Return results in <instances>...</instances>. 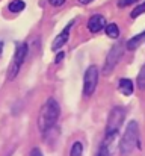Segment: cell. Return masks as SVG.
I'll use <instances>...</instances> for the list:
<instances>
[{"mask_svg":"<svg viewBox=\"0 0 145 156\" xmlns=\"http://www.w3.org/2000/svg\"><path fill=\"white\" fill-rule=\"evenodd\" d=\"M60 115V108L54 99H48L46 103L43 105L40 115H38V127L43 133L48 132L50 129H53V126L57 123Z\"/></svg>","mask_w":145,"mask_h":156,"instance_id":"cell-1","label":"cell"},{"mask_svg":"<svg viewBox=\"0 0 145 156\" xmlns=\"http://www.w3.org/2000/svg\"><path fill=\"white\" fill-rule=\"evenodd\" d=\"M138 141H139V127H138V123L136 121H130L127 124V129L121 138V143H119V150L123 155H129L130 152H133L138 146Z\"/></svg>","mask_w":145,"mask_h":156,"instance_id":"cell-2","label":"cell"},{"mask_svg":"<svg viewBox=\"0 0 145 156\" xmlns=\"http://www.w3.org/2000/svg\"><path fill=\"white\" fill-rule=\"evenodd\" d=\"M126 118V109L124 108H113L109 114L107 118V124H106V135H115L118 133L123 121Z\"/></svg>","mask_w":145,"mask_h":156,"instance_id":"cell-3","label":"cell"},{"mask_svg":"<svg viewBox=\"0 0 145 156\" xmlns=\"http://www.w3.org/2000/svg\"><path fill=\"white\" fill-rule=\"evenodd\" d=\"M97 83H98V68L95 65H91L88 67L83 76V94L86 97L92 96V93L97 88Z\"/></svg>","mask_w":145,"mask_h":156,"instance_id":"cell-4","label":"cell"},{"mask_svg":"<svg viewBox=\"0 0 145 156\" xmlns=\"http://www.w3.org/2000/svg\"><path fill=\"white\" fill-rule=\"evenodd\" d=\"M26 56H27V44H18L15 56H14V61L11 62V68H9V73H8L9 80H12L17 76L18 70L21 68V65H23V62L26 59Z\"/></svg>","mask_w":145,"mask_h":156,"instance_id":"cell-5","label":"cell"},{"mask_svg":"<svg viewBox=\"0 0 145 156\" xmlns=\"http://www.w3.org/2000/svg\"><path fill=\"white\" fill-rule=\"evenodd\" d=\"M123 52H124V47H123V44H115L112 49H110V52L107 55V58H106V62H104V74H109L113 68H115V65L119 62V59H121V56H123Z\"/></svg>","mask_w":145,"mask_h":156,"instance_id":"cell-6","label":"cell"},{"mask_svg":"<svg viewBox=\"0 0 145 156\" xmlns=\"http://www.w3.org/2000/svg\"><path fill=\"white\" fill-rule=\"evenodd\" d=\"M116 138H118V133H115V135H106L104 141L100 144V149H98L97 156H113L115 147H116Z\"/></svg>","mask_w":145,"mask_h":156,"instance_id":"cell-7","label":"cell"},{"mask_svg":"<svg viewBox=\"0 0 145 156\" xmlns=\"http://www.w3.org/2000/svg\"><path fill=\"white\" fill-rule=\"evenodd\" d=\"M73 24H74V21H71L56 38H54V41H53V46H51V49L53 50H59L62 46H65L67 44V41H68V38H70V29L73 27Z\"/></svg>","mask_w":145,"mask_h":156,"instance_id":"cell-8","label":"cell"},{"mask_svg":"<svg viewBox=\"0 0 145 156\" xmlns=\"http://www.w3.org/2000/svg\"><path fill=\"white\" fill-rule=\"evenodd\" d=\"M104 26H106V18H104L103 15H100V14L92 15V17L89 18V21H88V29H89V32H92V34L100 32Z\"/></svg>","mask_w":145,"mask_h":156,"instance_id":"cell-9","label":"cell"},{"mask_svg":"<svg viewBox=\"0 0 145 156\" xmlns=\"http://www.w3.org/2000/svg\"><path fill=\"white\" fill-rule=\"evenodd\" d=\"M118 88H119V91H121L124 96H130V94L133 93V82H132L130 79H127V77H123V79H119V82H118Z\"/></svg>","mask_w":145,"mask_h":156,"instance_id":"cell-10","label":"cell"},{"mask_svg":"<svg viewBox=\"0 0 145 156\" xmlns=\"http://www.w3.org/2000/svg\"><path fill=\"white\" fill-rule=\"evenodd\" d=\"M144 38H145V32L139 34V35H136V37H133L132 40L127 41V49H129V50H135V49H138L139 44H141V41H142Z\"/></svg>","mask_w":145,"mask_h":156,"instance_id":"cell-11","label":"cell"},{"mask_svg":"<svg viewBox=\"0 0 145 156\" xmlns=\"http://www.w3.org/2000/svg\"><path fill=\"white\" fill-rule=\"evenodd\" d=\"M106 35H107L109 38H118V37H119V29H118V26H116L115 23L107 24V26H106Z\"/></svg>","mask_w":145,"mask_h":156,"instance_id":"cell-12","label":"cell"},{"mask_svg":"<svg viewBox=\"0 0 145 156\" xmlns=\"http://www.w3.org/2000/svg\"><path fill=\"white\" fill-rule=\"evenodd\" d=\"M24 8H26V3L23 0H12L9 3V11H12V12H20Z\"/></svg>","mask_w":145,"mask_h":156,"instance_id":"cell-13","label":"cell"},{"mask_svg":"<svg viewBox=\"0 0 145 156\" xmlns=\"http://www.w3.org/2000/svg\"><path fill=\"white\" fill-rule=\"evenodd\" d=\"M83 153V146H82V143H74L73 146H71V149H70V156H82Z\"/></svg>","mask_w":145,"mask_h":156,"instance_id":"cell-14","label":"cell"},{"mask_svg":"<svg viewBox=\"0 0 145 156\" xmlns=\"http://www.w3.org/2000/svg\"><path fill=\"white\" fill-rule=\"evenodd\" d=\"M138 87H139V90H145V65L141 68V71L138 74Z\"/></svg>","mask_w":145,"mask_h":156,"instance_id":"cell-15","label":"cell"},{"mask_svg":"<svg viewBox=\"0 0 145 156\" xmlns=\"http://www.w3.org/2000/svg\"><path fill=\"white\" fill-rule=\"evenodd\" d=\"M144 12H145V3H142V5L136 6V8L132 11L130 17H132V18H136V17H139V15H141V14H144Z\"/></svg>","mask_w":145,"mask_h":156,"instance_id":"cell-16","label":"cell"},{"mask_svg":"<svg viewBox=\"0 0 145 156\" xmlns=\"http://www.w3.org/2000/svg\"><path fill=\"white\" fill-rule=\"evenodd\" d=\"M136 2H139V0H118V8H126V6H130Z\"/></svg>","mask_w":145,"mask_h":156,"instance_id":"cell-17","label":"cell"},{"mask_svg":"<svg viewBox=\"0 0 145 156\" xmlns=\"http://www.w3.org/2000/svg\"><path fill=\"white\" fill-rule=\"evenodd\" d=\"M53 6H62L64 3H65V0H48Z\"/></svg>","mask_w":145,"mask_h":156,"instance_id":"cell-18","label":"cell"},{"mask_svg":"<svg viewBox=\"0 0 145 156\" xmlns=\"http://www.w3.org/2000/svg\"><path fill=\"white\" fill-rule=\"evenodd\" d=\"M30 156H43V152H41L40 149H32V152H30Z\"/></svg>","mask_w":145,"mask_h":156,"instance_id":"cell-19","label":"cell"},{"mask_svg":"<svg viewBox=\"0 0 145 156\" xmlns=\"http://www.w3.org/2000/svg\"><path fill=\"white\" fill-rule=\"evenodd\" d=\"M62 59H64V53H59L57 58H56V62H59V61H62Z\"/></svg>","mask_w":145,"mask_h":156,"instance_id":"cell-20","label":"cell"},{"mask_svg":"<svg viewBox=\"0 0 145 156\" xmlns=\"http://www.w3.org/2000/svg\"><path fill=\"white\" fill-rule=\"evenodd\" d=\"M79 2H80L82 5H88V3H91L92 0H79Z\"/></svg>","mask_w":145,"mask_h":156,"instance_id":"cell-21","label":"cell"},{"mask_svg":"<svg viewBox=\"0 0 145 156\" xmlns=\"http://www.w3.org/2000/svg\"><path fill=\"white\" fill-rule=\"evenodd\" d=\"M2 52H3V43L0 41V55H2Z\"/></svg>","mask_w":145,"mask_h":156,"instance_id":"cell-22","label":"cell"}]
</instances>
